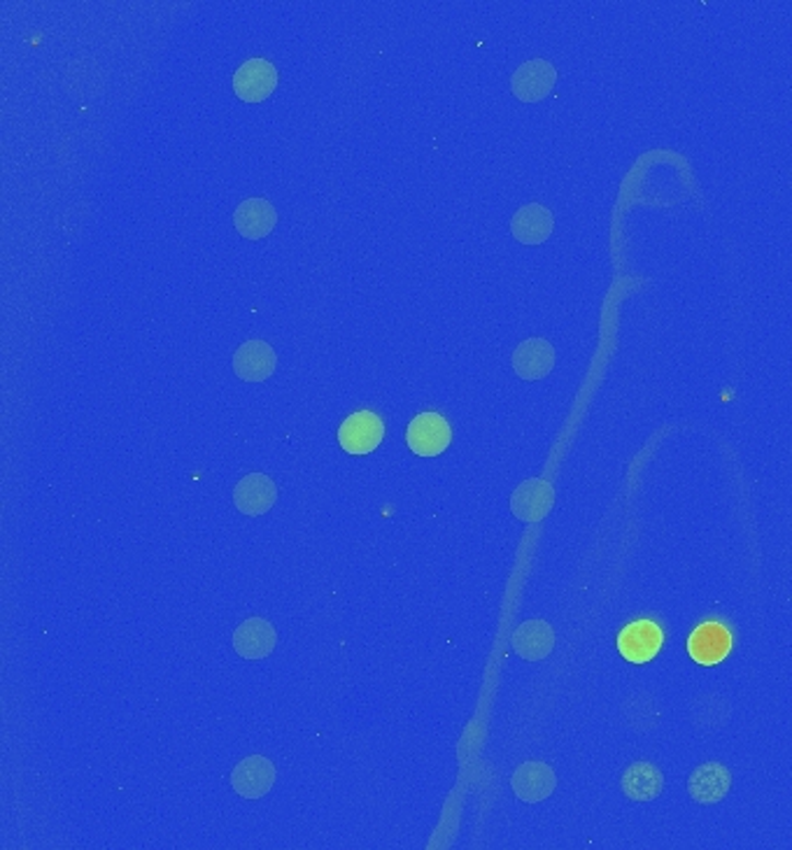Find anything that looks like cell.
I'll return each instance as SVG.
<instances>
[{
    "mask_svg": "<svg viewBox=\"0 0 792 850\" xmlns=\"http://www.w3.org/2000/svg\"><path fill=\"white\" fill-rule=\"evenodd\" d=\"M385 438V422L371 411L352 413L343 420L339 429V446L347 454H368L374 452Z\"/></svg>",
    "mask_w": 792,
    "mask_h": 850,
    "instance_id": "6da1fadb",
    "label": "cell"
},
{
    "mask_svg": "<svg viewBox=\"0 0 792 850\" xmlns=\"http://www.w3.org/2000/svg\"><path fill=\"white\" fill-rule=\"evenodd\" d=\"M406 442L417 457H438L452 442L450 422L438 413H422L409 424Z\"/></svg>",
    "mask_w": 792,
    "mask_h": 850,
    "instance_id": "7a4b0ae2",
    "label": "cell"
},
{
    "mask_svg": "<svg viewBox=\"0 0 792 850\" xmlns=\"http://www.w3.org/2000/svg\"><path fill=\"white\" fill-rule=\"evenodd\" d=\"M662 644L664 634L653 619H637V623L627 625L618 636V650L631 664H646L655 660Z\"/></svg>",
    "mask_w": 792,
    "mask_h": 850,
    "instance_id": "3957f363",
    "label": "cell"
},
{
    "mask_svg": "<svg viewBox=\"0 0 792 850\" xmlns=\"http://www.w3.org/2000/svg\"><path fill=\"white\" fill-rule=\"evenodd\" d=\"M555 506V489L543 477L524 481L510 494V510L522 522H541Z\"/></svg>",
    "mask_w": 792,
    "mask_h": 850,
    "instance_id": "277c9868",
    "label": "cell"
},
{
    "mask_svg": "<svg viewBox=\"0 0 792 850\" xmlns=\"http://www.w3.org/2000/svg\"><path fill=\"white\" fill-rule=\"evenodd\" d=\"M557 70L551 61L534 59L522 63L510 78V92L522 103H539L553 92Z\"/></svg>",
    "mask_w": 792,
    "mask_h": 850,
    "instance_id": "5b68a950",
    "label": "cell"
},
{
    "mask_svg": "<svg viewBox=\"0 0 792 850\" xmlns=\"http://www.w3.org/2000/svg\"><path fill=\"white\" fill-rule=\"evenodd\" d=\"M277 86V70L267 59L245 61L234 73V92L245 103L267 101Z\"/></svg>",
    "mask_w": 792,
    "mask_h": 850,
    "instance_id": "8992f818",
    "label": "cell"
},
{
    "mask_svg": "<svg viewBox=\"0 0 792 850\" xmlns=\"http://www.w3.org/2000/svg\"><path fill=\"white\" fill-rule=\"evenodd\" d=\"M732 650V631L723 623H701L688 639L690 658L701 666L723 662Z\"/></svg>",
    "mask_w": 792,
    "mask_h": 850,
    "instance_id": "52a82bcc",
    "label": "cell"
},
{
    "mask_svg": "<svg viewBox=\"0 0 792 850\" xmlns=\"http://www.w3.org/2000/svg\"><path fill=\"white\" fill-rule=\"evenodd\" d=\"M275 783V767L269 757L252 755L245 757L243 763L232 771L234 790L245 796V800H261Z\"/></svg>",
    "mask_w": 792,
    "mask_h": 850,
    "instance_id": "ba28073f",
    "label": "cell"
},
{
    "mask_svg": "<svg viewBox=\"0 0 792 850\" xmlns=\"http://www.w3.org/2000/svg\"><path fill=\"white\" fill-rule=\"evenodd\" d=\"M277 501L275 483L267 473H250L234 489V504L243 512V516H263L269 512Z\"/></svg>",
    "mask_w": 792,
    "mask_h": 850,
    "instance_id": "9c48e42d",
    "label": "cell"
},
{
    "mask_svg": "<svg viewBox=\"0 0 792 850\" xmlns=\"http://www.w3.org/2000/svg\"><path fill=\"white\" fill-rule=\"evenodd\" d=\"M275 627L263 617H250L234 631V650L245 660H263L275 650Z\"/></svg>",
    "mask_w": 792,
    "mask_h": 850,
    "instance_id": "30bf717a",
    "label": "cell"
},
{
    "mask_svg": "<svg viewBox=\"0 0 792 850\" xmlns=\"http://www.w3.org/2000/svg\"><path fill=\"white\" fill-rule=\"evenodd\" d=\"M277 357L269 343L248 341L234 354V370L245 382H263L275 374Z\"/></svg>",
    "mask_w": 792,
    "mask_h": 850,
    "instance_id": "8fae6325",
    "label": "cell"
},
{
    "mask_svg": "<svg viewBox=\"0 0 792 850\" xmlns=\"http://www.w3.org/2000/svg\"><path fill=\"white\" fill-rule=\"evenodd\" d=\"M510 786H513L518 800L527 804H539L548 800L555 792L557 778L555 771L545 763H524L516 769L513 778H510Z\"/></svg>",
    "mask_w": 792,
    "mask_h": 850,
    "instance_id": "7c38bea8",
    "label": "cell"
},
{
    "mask_svg": "<svg viewBox=\"0 0 792 850\" xmlns=\"http://www.w3.org/2000/svg\"><path fill=\"white\" fill-rule=\"evenodd\" d=\"M732 788V774L718 763L699 765L688 778V792L697 804H718Z\"/></svg>",
    "mask_w": 792,
    "mask_h": 850,
    "instance_id": "4fadbf2b",
    "label": "cell"
},
{
    "mask_svg": "<svg viewBox=\"0 0 792 850\" xmlns=\"http://www.w3.org/2000/svg\"><path fill=\"white\" fill-rule=\"evenodd\" d=\"M555 228L553 212L541 203H527L510 220V232L522 245H541L551 238Z\"/></svg>",
    "mask_w": 792,
    "mask_h": 850,
    "instance_id": "5bb4252c",
    "label": "cell"
},
{
    "mask_svg": "<svg viewBox=\"0 0 792 850\" xmlns=\"http://www.w3.org/2000/svg\"><path fill=\"white\" fill-rule=\"evenodd\" d=\"M510 644H513V650L522 660L539 662L553 652L555 631L548 623H543V619H527V623H522L513 631V636H510Z\"/></svg>",
    "mask_w": 792,
    "mask_h": 850,
    "instance_id": "9a60e30c",
    "label": "cell"
},
{
    "mask_svg": "<svg viewBox=\"0 0 792 850\" xmlns=\"http://www.w3.org/2000/svg\"><path fill=\"white\" fill-rule=\"evenodd\" d=\"M234 224L243 238L261 240L275 228L277 212L267 199H248L236 208Z\"/></svg>",
    "mask_w": 792,
    "mask_h": 850,
    "instance_id": "2e32d148",
    "label": "cell"
},
{
    "mask_svg": "<svg viewBox=\"0 0 792 850\" xmlns=\"http://www.w3.org/2000/svg\"><path fill=\"white\" fill-rule=\"evenodd\" d=\"M555 366V350L545 339H530L516 347L513 370L522 380H541Z\"/></svg>",
    "mask_w": 792,
    "mask_h": 850,
    "instance_id": "e0dca14e",
    "label": "cell"
},
{
    "mask_svg": "<svg viewBox=\"0 0 792 850\" xmlns=\"http://www.w3.org/2000/svg\"><path fill=\"white\" fill-rule=\"evenodd\" d=\"M623 792L634 802H650L658 800V794L664 788V776L662 771L650 765V763H634L631 767L625 769L620 778Z\"/></svg>",
    "mask_w": 792,
    "mask_h": 850,
    "instance_id": "ac0fdd59",
    "label": "cell"
}]
</instances>
